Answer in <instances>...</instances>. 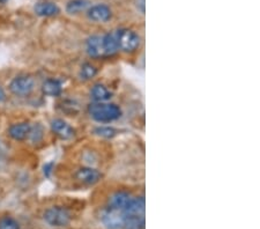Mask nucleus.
<instances>
[{
    "instance_id": "1",
    "label": "nucleus",
    "mask_w": 260,
    "mask_h": 229,
    "mask_svg": "<svg viewBox=\"0 0 260 229\" xmlns=\"http://www.w3.org/2000/svg\"><path fill=\"white\" fill-rule=\"evenodd\" d=\"M89 116L98 123H112L118 120L123 111L120 107L115 103H93L88 107Z\"/></svg>"
},
{
    "instance_id": "2",
    "label": "nucleus",
    "mask_w": 260,
    "mask_h": 229,
    "mask_svg": "<svg viewBox=\"0 0 260 229\" xmlns=\"http://www.w3.org/2000/svg\"><path fill=\"white\" fill-rule=\"evenodd\" d=\"M115 36L121 51L132 53L140 48L141 39L138 32L128 28H121L115 31Z\"/></svg>"
},
{
    "instance_id": "3",
    "label": "nucleus",
    "mask_w": 260,
    "mask_h": 229,
    "mask_svg": "<svg viewBox=\"0 0 260 229\" xmlns=\"http://www.w3.org/2000/svg\"><path fill=\"white\" fill-rule=\"evenodd\" d=\"M44 221L52 227H66L72 220L70 211L62 206H52L45 210Z\"/></svg>"
},
{
    "instance_id": "4",
    "label": "nucleus",
    "mask_w": 260,
    "mask_h": 229,
    "mask_svg": "<svg viewBox=\"0 0 260 229\" xmlns=\"http://www.w3.org/2000/svg\"><path fill=\"white\" fill-rule=\"evenodd\" d=\"M125 213L107 206L101 213V222L108 229H123Z\"/></svg>"
},
{
    "instance_id": "5",
    "label": "nucleus",
    "mask_w": 260,
    "mask_h": 229,
    "mask_svg": "<svg viewBox=\"0 0 260 229\" xmlns=\"http://www.w3.org/2000/svg\"><path fill=\"white\" fill-rule=\"evenodd\" d=\"M35 88V80L30 76L15 77L10 83V90L16 96H27Z\"/></svg>"
},
{
    "instance_id": "6",
    "label": "nucleus",
    "mask_w": 260,
    "mask_h": 229,
    "mask_svg": "<svg viewBox=\"0 0 260 229\" xmlns=\"http://www.w3.org/2000/svg\"><path fill=\"white\" fill-rule=\"evenodd\" d=\"M75 180L85 185H94L102 180V173L91 167H81L74 173Z\"/></svg>"
},
{
    "instance_id": "7",
    "label": "nucleus",
    "mask_w": 260,
    "mask_h": 229,
    "mask_svg": "<svg viewBox=\"0 0 260 229\" xmlns=\"http://www.w3.org/2000/svg\"><path fill=\"white\" fill-rule=\"evenodd\" d=\"M88 19L94 21V22H108L112 18L111 8L106 4H96L94 6H90L87 10Z\"/></svg>"
},
{
    "instance_id": "8",
    "label": "nucleus",
    "mask_w": 260,
    "mask_h": 229,
    "mask_svg": "<svg viewBox=\"0 0 260 229\" xmlns=\"http://www.w3.org/2000/svg\"><path fill=\"white\" fill-rule=\"evenodd\" d=\"M133 201V195L127 191H116L110 195L108 201V206L121 212H126L129 204Z\"/></svg>"
},
{
    "instance_id": "9",
    "label": "nucleus",
    "mask_w": 260,
    "mask_h": 229,
    "mask_svg": "<svg viewBox=\"0 0 260 229\" xmlns=\"http://www.w3.org/2000/svg\"><path fill=\"white\" fill-rule=\"evenodd\" d=\"M51 130L62 140H70L75 137V130L61 118H54L51 122Z\"/></svg>"
},
{
    "instance_id": "10",
    "label": "nucleus",
    "mask_w": 260,
    "mask_h": 229,
    "mask_svg": "<svg viewBox=\"0 0 260 229\" xmlns=\"http://www.w3.org/2000/svg\"><path fill=\"white\" fill-rule=\"evenodd\" d=\"M86 51L88 56L91 58H100L104 56L103 44H102V36L93 35L86 42Z\"/></svg>"
},
{
    "instance_id": "11",
    "label": "nucleus",
    "mask_w": 260,
    "mask_h": 229,
    "mask_svg": "<svg viewBox=\"0 0 260 229\" xmlns=\"http://www.w3.org/2000/svg\"><path fill=\"white\" fill-rule=\"evenodd\" d=\"M30 127L31 125L27 122L13 124L11 125L10 128H8V136L16 141L26 140L28 139L29 132H30Z\"/></svg>"
},
{
    "instance_id": "12",
    "label": "nucleus",
    "mask_w": 260,
    "mask_h": 229,
    "mask_svg": "<svg viewBox=\"0 0 260 229\" xmlns=\"http://www.w3.org/2000/svg\"><path fill=\"white\" fill-rule=\"evenodd\" d=\"M112 97V93L107 86L102 83H96L90 89V99L93 100L94 103H102L110 101Z\"/></svg>"
},
{
    "instance_id": "13",
    "label": "nucleus",
    "mask_w": 260,
    "mask_h": 229,
    "mask_svg": "<svg viewBox=\"0 0 260 229\" xmlns=\"http://www.w3.org/2000/svg\"><path fill=\"white\" fill-rule=\"evenodd\" d=\"M34 11L37 15L43 16V18H50V16H54L60 13V8L58 7L57 4L50 2L36 4Z\"/></svg>"
},
{
    "instance_id": "14",
    "label": "nucleus",
    "mask_w": 260,
    "mask_h": 229,
    "mask_svg": "<svg viewBox=\"0 0 260 229\" xmlns=\"http://www.w3.org/2000/svg\"><path fill=\"white\" fill-rule=\"evenodd\" d=\"M42 91L47 96H59L62 93V83L57 79H48L42 85Z\"/></svg>"
},
{
    "instance_id": "15",
    "label": "nucleus",
    "mask_w": 260,
    "mask_h": 229,
    "mask_svg": "<svg viewBox=\"0 0 260 229\" xmlns=\"http://www.w3.org/2000/svg\"><path fill=\"white\" fill-rule=\"evenodd\" d=\"M102 44H103L104 56H112L119 51L118 43H117V40L115 36V31L103 35Z\"/></svg>"
},
{
    "instance_id": "16",
    "label": "nucleus",
    "mask_w": 260,
    "mask_h": 229,
    "mask_svg": "<svg viewBox=\"0 0 260 229\" xmlns=\"http://www.w3.org/2000/svg\"><path fill=\"white\" fill-rule=\"evenodd\" d=\"M124 229H145V215L126 213L124 219Z\"/></svg>"
},
{
    "instance_id": "17",
    "label": "nucleus",
    "mask_w": 260,
    "mask_h": 229,
    "mask_svg": "<svg viewBox=\"0 0 260 229\" xmlns=\"http://www.w3.org/2000/svg\"><path fill=\"white\" fill-rule=\"evenodd\" d=\"M91 6L89 0H70L66 4V12L70 14H78L87 11Z\"/></svg>"
},
{
    "instance_id": "18",
    "label": "nucleus",
    "mask_w": 260,
    "mask_h": 229,
    "mask_svg": "<svg viewBox=\"0 0 260 229\" xmlns=\"http://www.w3.org/2000/svg\"><path fill=\"white\" fill-rule=\"evenodd\" d=\"M98 68H96L94 64H91V62H85V64L81 66L79 76H80L82 80L89 81L98 76Z\"/></svg>"
},
{
    "instance_id": "19",
    "label": "nucleus",
    "mask_w": 260,
    "mask_h": 229,
    "mask_svg": "<svg viewBox=\"0 0 260 229\" xmlns=\"http://www.w3.org/2000/svg\"><path fill=\"white\" fill-rule=\"evenodd\" d=\"M94 133L96 136L101 137L104 139H112L117 135V130L112 126H108V125H102V126H98L94 130Z\"/></svg>"
},
{
    "instance_id": "20",
    "label": "nucleus",
    "mask_w": 260,
    "mask_h": 229,
    "mask_svg": "<svg viewBox=\"0 0 260 229\" xmlns=\"http://www.w3.org/2000/svg\"><path fill=\"white\" fill-rule=\"evenodd\" d=\"M44 137V128L41 124H35L30 127V132H29L28 139H30L32 143H40Z\"/></svg>"
},
{
    "instance_id": "21",
    "label": "nucleus",
    "mask_w": 260,
    "mask_h": 229,
    "mask_svg": "<svg viewBox=\"0 0 260 229\" xmlns=\"http://www.w3.org/2000/svg\"><path fill=\"white\" fill-rule=\"evenodd\" d=\"M0 229H20V224L12 216H4L0 219Z\"/></svg>"
},
{
    "instance_id": "22",
    "label": "nucleus",
    "mask_w": 260,
    "mask_h": 229,
    "mask_svg": "<svg viewBox=\"0 0 260 229\" xmlns=\"http://www.w3.org/2000/svg\"><path fill=\"white\" fill-rule=\"evenodd\" d=\"M53 167H54L53 162H49V163H45V165H44V167H43V173H44L45 176H47V177L51 176L52 170H53Z\"/></svg>"
},
{
    "instance_id": "23",
    "label": "nucleus",
    "mask_w": 260,
    "mask_h": 229,
    "mask_svg": "<svg viewBox=\"0 0 260 229\" xmlns=\"http://www.w3.org/2000/svg\"><path fill=\"white\" fill-rule=\"evenodd\" d=\"M136 6L142 14L145 13V0H136Z\"/></svg>"
},
{
    "instance_id": "24",
    "label": "nucleus",
    "mask_w": 260,
    "mask_h": 229,
    "mask_svg": "<svg viewBox=\"0 0 260 229\" xmlns=\"http://www.w3.org/2000/svg\"><path fill=\"white\" fill-rule=\"evenodd\" d=\"M5 100H6V93H5V90L0 87V103L5 101Z\"/></svg>"
},
{
    "instance_id": "25",
    "label": "nucleus",
    "mask_w": 260,
    "mask_h": 229,
    "mask_svg": "<svg viewBox=\"0 0 260 229\" xmlns=\"http://www.w3.org/2000/svg\"><path fill=\"white\" fill-rule=\"evenodd\" d=\"M0 2H2V3H5V2H7V0H0Z\"/></svg>"
}]
</instances>
